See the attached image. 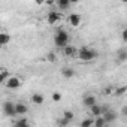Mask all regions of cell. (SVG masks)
<instances>
[{
	"instance_id": "cell-1",
	"label": "cell",
	"mask_w": 127,
	"mask_h": 127,
	"mask_svg": "<svg viewBox=\"0 0 127 127\" xmlns=\"http://www.w3.org/2000/svg\"><path fill=\"white\" fill-rule=\"evenodd\" d=\"M54 43H55L57 48H64L67 43H70V36H69V33H67L66 30H63V29L57 30V33L54 34Z\"/></svg>"
},
{
	"instance_id": "cell-2",
	"label": "cell",
	"mask_w": 127,
	"mask_h": 127,
	"mask_svg": "<svg viewBox=\"0 0 127 127\" xmlns=\"http://www.w3.org/2000/svg\"><path fill=\"white\" fill-rule=\"evenodd\" d=\"M76 57L79 60H82V61H93V60L97 58V51L93 49V48L84 46V48H81V49L76 51Z\"/></svg>"
},
{
	"instance_id": "cell-3",
	"label": "cell",
	"mask_w": 127,
	"mask_h": 127,
	"mask_svg": "<svg viewBox=\"0 0 127 127\" xmlns=\"http://www.w3.org/2000/svg\"><path fill=\"white\" fill-rule=\"evenodd\" d=\"M5 85H6V88H9V90H17V88H20V87L23 85V79L18 78V76H11V75H9V78L5 81Z\"/></svg>"
},
{
	"instance_id": "cell-4",
	"label": "cell",
	"mask_w": 127,
	"mask_h": 127,
	"mask_svg": "<svg viewBox=\"0 0 127 127\" xmlns=\"http://www.w3.org/2000/svg\"><path fill=\"white\" fill-rule=\"evenodd\" d=\"M81 23H82V18H81L79 14H69V15H67V24H69L70 27L76 29V27L81 26Z\"/></svg>"
},
{
	"instance_id": "cell-5",
	"label": "cell",
	"mask_w": 127,
	"mask_h": 127,
	"mask_svg": "<svg viewBox=\"0 0 127 127\" xmlns=\"http://www.w3.org/2000/svg\"><path fill=\"white\" fill-rule=\"evenodd\" d=\"M3 114H5L6 117H17L15 103H14V102H5V103H3Z\"/></svg>"
},
{
	"instance_id": "cell-6",
	"label": "cell",
	"mask_w": 127,
	"mask_h": 127,
	"mask_svg": "<svg viewBox=\"0 0 127 127\" xmlns=\"http://www.w3.org/2000/svg\"><path fill=\"white\" fill-rule=\"evenodd\" d=\"M60 20H61V14H60V12L51 11V12L46 15V21H48V24H51V26H55Z\"/></svg>"
},
{
	"instance_id": "cell-7",
	"label": "cell",
	"mask_w": 127,
	"mask_h": 127,
	"mask_svg": "<svg viewBox=\"0 0 127 127\" xmlns=\"http://www.w3.org/2000/svg\"><path fill=\"white\" fill-rule=\"evenodd\" d=\"M30 102H32L33 105H36V106H40V105L45 103V97H43V94H40V93H34V94H32Z\"/></svg>"
},
{
	"instance_id": "cell-8",
	"label": "cell",
	"mask_w": 127,
	"mask_h": 127,
	"mask_svg": "<svg viewBox=\"0 0 127 127\" xmlns=\"http://www.w3.org/2000/svg\"><path fill=\"white\" fill-rule=\"evenodd\" d=\"M15 112H17V115H26L29 112V106L24 102H18V103H15Z\"/></svg>"
},
{
	"instance_id": "cell-9",
	"label": "cell",
	"mask_w": 127,
	"mask_h": 127,
	"mask_svg": "<svg viewBox=\"0 0 127 127\" xmlns=\"http://www.w3.org/2000/svg\"><path fill=\"white\" fill-rule=\"evenodd\" d=\"M61 49H63V54H64L66 57H76V51H78V49L73 48L70 43H67L64 48H61Z\"/></svg>"
},
{
	"instance_id": "cell-10",
	"label": "cell",
	"mask_w": 127,
	"mask_h": 127,
	"mask_svg": "<svg viewBox=\"0 0 127 127\" xmlns=\"http://www.w3.org/2000/svg\"><path fill=\"white\" fill-rule=\"evenodd\" d=\"M11 43V36L6 32H0V46H6Z\"/></svg>"
},
{
	"instance_id": "cell-11",
	"label": "cell",
	"mask_w": 127,
	"mask_h": 127,
	"mask_svg": "<svg viewBox=\"0 0 127 127\" xmlns=\"http://www.w3.org/2000/svg\"><path fill=\"white\" fill-rule=\"evenodd\" d=\"M61 75H63L64 79H72L75 76V70L72 67H63L61 69Z\"/></svg>"
},
{
	"instance_id": "cell-12",
	"label": "cell",
	"mask_w": 127,
	"mask_h": 127,
	"mask_svg": "<svg viewBox=\"0 0 127 127\" xmlns=\"http://www.w3.org/2000/svg\"><path fill=\"white\" fill-rule=\"evenodd\" d=\"M88 109H90V114H91V117H93V118H94V117L102 115V106H100V105H97V103L91 105Z\"/></svg>"
},
{
	"instance_id": "cell-13",
	"label": "cell",
	"mask_w": 127,
	"mask_h": 127,
	"mask_svg": "<svg viewBox=\"0 0 127 127\" xmlns=\"http://www.w3.org/2000/svg\"><path fill=\"white\" fill-rule=\"evenodd\" d=\"M82 103H84V106H85V108H90L91 105L97 103V100H96V97H94V96L88 94V96H85V97L82 99Z\"/></svg>"
},
{
	"instance_id": "cell-14",
	"label": "cell",
	"mask_w": 127,
	"mask_h": 127,
	"mask_svg": "<svg viewBox=\"0 0 127 127\" xmlns=\"http://www.w3.org/2000/svg\"><path fill=\"white\" fill-rule=\"evenodd\" d=\"M57 6H58L61 11H66V9H69L72 5H70V0H57Z\"/></svg>"
},
{
	"instance_id": "cell-15",
	"label": "cell",
	"mask_w": 127,
	"mask_h": 127,
	"mask_svg": "<svg viewBox=\"0 0 127 127\" xmlns=\"http://www.w3.org/2000/svg\"><path fill=\"white\" fill-rule=\"evenodd\" d=\"M102 117L106 120V123L109 124V123H112V121H115L117 120V115L114 114V112H111V111H106L105 114H102Z\"/></svg>"
},
{
	"instance_id": "cell-16",
	"label": "cell",
	"mask_w": 127,
	"mask_h": 127,
	"mask_svg": "<svg viewBox=\"0 0 127 127\" xmlns=\"http://www.w3.org/2000/svg\"><path fill=\"white\" fill-rule=\"evenodd\" d=\"M108 123H106V120L102 117V115H99V117H94V123H93V126H96V127H105Z\"/></svg>"
},
{
	"instance_id": "cell-17",
	"label": "cell",
	"mask_w": 127,
	"mask_h": 127,
	"mask_svg": "<svg viewBox=\"0 0 127 127\" xmlns=\"http://www.w3.org/2000/svg\"><path fill=\"white\" fill-rule=\"evenodd\" d=\"M126 91H127V87H126V85H121V87L114 88V93H112V94H114L115 97H120V96H124Z\"/></svg>"
},
{
	"instance_id": "cell-18",
	"label": "cell",
	"mask_w": 127,
	"mask_h": 127,
	"mask_svg": "<svg viewBox=\"0 0 127 127\" xmlns=\"http://www.w3.org/2000/svg\"><path fill=\"white\" fill-rule=\"evenodd\" d=\"M73 117H75V114L72 111H64V112H63V118H64L66 121H69V123L73 120Z\"/></svg>"
},
{
	"instance_id": "cell-19",
	"label": "cell",
	"mask_w": 127,
	"mask_h": 127,
	"mask_svg": "<svg viewBox=\"0 0 127 127\" xmlns=\"http://www.w3.org/2000/svg\"><path fill=\"white\" fill-rule=\"evenodd\" d=\"M9 78V72L8 70H0V84H5V81Z\"/></svg>"
},
{
	"instance_id": "cell-20",
	"label": "cell",
	"mask_w": 127,
	"mask_h": 127,
	"mask_svg": "<svg viewBox=\"0 0 127 127\" xmlns=\"http://www.w3.org/2000/svg\"><path fill=\"white\" fill-rule=\"evenodd\" d=\"M15 126H18V127H27L29 126V121L26 118H20V120L15 121Z\"/></svg>"
},
{
	"instance_id": "cell-21",
	"label": "cell",
	"mask_w": 127,
	"mask_h": 127,
	"mask_svg": "<svg viewBox=\"0 0 127 127\" xmlns=\"http://www.w3.org/2000/svg\"><path fill=\"white\" fill-rule=\"evenodd\" d=\"M93 123H94V120H93V118H87V120L81 121V127H91V126H93Z\"/></svg>"
},
{
	"instance_id": "cell-22",
	"label": "cell",
	"mask_w": 127,
	"mask_h": 127,
	"mask_svg": "<svg viewBox=\"0 0 127 127\" xmlns=\"http://www.w3.org/2000/svg\"><path fill=\"white\" fill-rule=\"evenodd\" d=\"M51 99H52L54 102H60V100H61V93H60V91H54V93L51 94Z\"/></svg>"
},
{
	"instance_id": "cell-23",
	"label": "cell",
	"mask_w": 127,
	"mask_h": 127,
	"mask_svg": "<svg viewBox=\"0 0 127 127\" xmlns=\"http://www.w3.org/2000/svg\"><path fill=\"white\" fill-rule=\"evenodd\" d=\"M46 60H48V61H51V63H55V61H57V55H55L54 52H48Z\"/></svg>"
},
{
	"instance_id": "cell-24",
	"label": "cell",
	"mask_w": 127,
	"mask_h": 127,
	"mask_svg": "<svg viewBox=\"0 0 127 127\" xmlns=\"http://www.w3.org/2000/svg\"><path fill=\"white\" fill-rule=\"evenodd\" d=\"M118 58H120L121 61H126V60H127V52H126V49L120 51V54H118Z\"/></svg>"
},
{
	"instance_id": "cell-25",
	"label": "cell",
	"mask_w": 127,
	"mask_h": 127,
	"mask_svg": "<svg viewBox=\"0 0 127 127\" xmlns=\"http://www.w3.org/2000/svg\"><path fill=\"white\" fill-rule=\"evenodd\" d=\"M112 93H114V88H112V87H106V88L103 90V94H105V96H111Z\"/></svg>"
},
{
	"instance_id": "cell-26",
	"label": "cell",
	"mask_w": 127,
	"mask_h": 127,
	"mask_svg": "<svg viewBox=\"0 0 127 127\" xmlns=\"http://www.w3.org/2000/svg\"><path fill=\"white\" fill-rule=\"evenodd\" d=\"M123 42H127V30H123Z\"/></svg>"
},
{
	"instance_id": "cell-27",
	"label": "cell",
	"mask_w": 127,
	"mask_h": 127,
	"mask_svg": "<svg viewBox=\"0 0 127 127\" xmlns=\"http://www.w3.org/2000/svg\"><path fill=\"white\" fill-rule=\"evenodd\" d=\"M58 124H60V126H67V124H69V121H66L64 118H63V120H60V123H58Z\"/></svg>"
},
{
	"instance_id": "cell-28",
	"label": "cell",
	"mask_w": 127,
	"mask_h": 127,
	"mask_svg": "<svg viewBox=\"0 0 127 127\" xmlns=\"http://www.w3.org/2000/svg\"><path fill=\"white\" fill-rule=\"evenodd\" d=\"M45 2H46V0H34V3H36V5H43Z\"/></svg>"
},
{
	"instance_id": "cell-29",
	"label": "cell",
	"mask_w": 127,
	"mask_h": 127,
	"mask_svg": "<svg viewBox=\"0 0 127 127\" xmlns=\"http://www.w3.org/2000/svg\"><path fill=\"white\" fill-rule=\"evenodd\" d=\"M76 3H79V0H70V5H76Z\"/></svg>"
},
{
	"instance_id": "cell-30",
	"label": "cell",
	"mask_w": 127,
	"mask_h": 127,
	"mask_svg": "<svg viewBox=\"0 0 127 127\" xmlns=\"http://www.w3.org/2000/svg\"><path fill=\"white\" fill-rule=\"evenodd\" d=\"M121 2H123V3H127V0H121Z\"/></svg>"
}]
</instances>
